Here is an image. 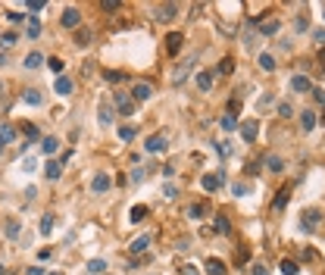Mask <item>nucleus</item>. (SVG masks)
<instances>
[{
    "instance_id": "obj_1",
    "label": "nucleus",
    "mask_w": 325,
    "mask_h": 275,
    "mask_svg": "<svg viewBox=\"0 0 325 275\" xmlns=\"http://www.w3.org/2000/svg\"><path fill=\"white\" fill-rule=\"evenodd\" d=\"M60 25L69 28V31H78V25H81V13H78V7H66V10L60 13Z\"/></svg>"
},
{
    "instance_id": "obj_2",
    "label": "nucleus",
    "mask_w": 325,
    "mask_h": 275,
    "mask_svg": "<svg viewBox=\"0 0 325 275\" xmlns=\"http://www.w3.org/2000/svg\"><path fill=\"white\" fill-rule=\"evenodd\" d=\"M153 16H156V22H175L178 19V7L175 4H159L153 10Z\"/></svg>"
},
{
    "instance_id": "obj_3",
    "label": "nucleus",
    "mask_w": 325,
    "mask_h": 275,
    "mask_svg": "<svg viewBox=\"0 0 325 275\" xmlns=\"http://www.w3.org/2000/svg\"><path fill=\"white\" fill-rule=\"evenodd\" d=\"M182 44H185V34L182 31H169L166 34V53L169 57H178L182 53Z\"/></svg>"
},
{
    "instance_id": "obj_4",
    "label": "nucleus",
    "mask_w": 325,
    "mask_h": 275,
    "mask_svg": "<svg viewBox=\"0 0 325 275\" xmlns=\"http://www.w3.org/2000/svg\"><path fill=\"white\" fill-rule=\"evenodd\" d=\"M144 150H147L150 156H159V153H166V138H162V135H150V138L144 141Z\"/></svg>"
},
{
    "instance_id": "obj_5",
    "label": "nucleus",
    "mask_w": 325,
    "mask_h": 275,
    "mask_svg": "<svg viewBox=\"0 0 325 275\" xmlns=\"http://www.w3.org/2000/svg\"><path fill=\"white\" fill-rule=\"evenodd\" d=\"M288 197H291V185H284V188L275 194V197H272V204H269V207H272L275 213H281L284 207H288Z\"/></svg>"
},
{
    "instance_id": "obj_6",
    "label": "nucleus",
    "mask_w": 325,
    "mask_h": 275,
    "mask_svg": "<svg viewBox=\"0 0 325 275\" xmlns=\"http://www.w3.org/2000/svg\"><path fill=\"white\" fill-rule=\"evenodd\" d=\"M238 129H241V138L247 141V144H254V141H257V135H260V122H241Z\"/></svg>"
},
{
    "instance_id": "obj_7",
    "label": "nucleus",
    "mask_w": 325,
    "mask_h": 275,
    "mask_svg": "<svg viewBox=\"0 0 325 275\" xmlns=\"http://www.w3.org/2000/svg\"><path fill=\"white\" fill-rule=\"evenodd\" d=\"M300 222H303V228H316V225L322 222V210H316V207H310V210H303V216H300Z\"/></svg>"
},
{
    "instance_id": "obj_8",
    "label": "nucleus",
    "mask_w": 325,
    "mask_h": 275,
    "mask_svg": "<svg viewBox=\"0 0 325 275\" xmlns=\"http://www.w3.org/2000/svg\"><path fill=\"white\" fill-rule=\"evenodd\" d=\"M194 85H197L200 91H210V88H213V72H210V69H200V72L194 75Z\"/></svg>"
},
{
    "instance_id": "obj_9",
    "label": "nucleus",
    "mask_w": 325,
    "mask_h": 275,
    "mask_svg": "<svg viewBox=\"0 0 325 275\" xmlns=\"http://www.w3.org/2000/svg\"><path fill=\"white\" fill-rule=\"evenodd\" d=\"M16 135H19V132H16V125H13V122H0V144H4V147H7V144H13V141H16Z\"/></svg>"
},
{
    "instance_id": "obj_10",
    "label": "nucleus",
    "mask_w": 325,
    "mask_h": 275,
    "mask_svg": "<svg viewBox=\"0 0 325 275\" xmlns=\"http://www.w3.org/2000/svg\"><path fill=\"white\" fill-rule=\"evenodd\" d=\"M291 91L294 94H306V91H313V82H310L306 75H294L291 78Z\"/></svg>"
},
{
    "instance_id": "obj_11",
    "label": "nucleus",
    "mask_w": 325,
    "mask_h": 275,
    "mask_svg": "<svg viewBox=\"0 0 325 275\" xmlns=\"http://www.w3.org/2000/svg\"><path fill=\"white\" fill-rule=\"evenodd\" d=\"M132 97H135V103H141V100H150V97H153V88H150L147 82H138V85L132 88Z\"/></svg>"
},
{
    "instance_id": "obj_12",
    "label": "nucleus",
    "mask_w": 325,
    "mask_h": 275,
    "mask_svg": "<svg viewBox=\"0 0 325 275\" xmlns=\"http://www.w3.org/2000/svg\"><path fill=\"white\" fill-rule=\"evenodd\" d=\"M110 185H113V181H110V175H106V172H100V175H94V178H91V191H94V194L110 191Z\"/></svg>"
},
{
    "instance_id": "obj_13",
    "label": "nucleus",
    "mask_w": 325,
    "mask_h": 275,
    "mask_svg": "<svg viewBox=\"0 0 325 275\" xmlns=\"http://www.w3.org/2000/svg\"><path fill=\"white\" fill-rule=\"evenodd\" d=\"M116 109H119L122 116H132V113H135V100H129L125 94H116Z\"/></svg>"
},
{
    "instance_id": "obj_14",
    "label": "nucleus",
    "mask_w": 325,
    "mask_h": 275,
    "mask_svg": "<svg viewBox=\"0 0 325 275\" xmlns=\"http://www.w3.org/2000/svg\"><path fill=\"white\" fill-rule=\"evenodd\" d=\"M200 188L203 191H219L222 188V175H200Z\"/></svg>"
},
{
    "instance_id": "obj_15",
    "label": "nucleus",
    "mask_w": 325,
    "mask_h": 275,
    "mask_svg": "<svg viewBox=\"0 0 325 275\" xmlns=\"http://www.w3.org/2000/svg\"><path fill=\"white\" fill-rule=\"evenodd\" d=\"M147 216H150V210H147L144 204H138V207H132V213H129V222H132V225H138V222H144Z\"/></svg>"
},
{
    "instance_id": "obj_16",
    "label": "nucleus",
    "mask_w": 325,
    "mask_h": 275,
    "mask_svg": "<svg viewBox=\"0 0 325 275\" xmlns=\"http://www.w3.org/2000/svg\"><path fill=\"white\" fill-rule=\"evenodd\" d=\"M60 150V138H53V135H47V138H41V153H57Z\"/></svg>"
},
{
    "instance_id": "obj_17",
    "label": "nucleus",
    "mask_w": 325,
    "mask_h": 275,
    "mask_svg": "<svg viewBox=\"0 0 325 275\" xmlns=\"http://www.w3.org/2000/svg\"><path fill=\"white\" fill-rule=\"evenodd\" d=\"M22 100H25V103H31V106H41V103H44V97H41V91H38V88H25V91H22Z\"/></svg>"
},
{
    "instance_id": "obj_18",
    "label": "nucleus",
    "mask_w": 325,
    "mask_h": 275,
    "mask_svg": "<svg viewBox=\"0 0 325 275\" xmlns=\"http://www.w3.org/2000/svg\"><path fill=\"white\" fill-rule=\"evenodd\" d=\"M60 175H63V166H60L57 160H50V163L44 166V178H47V181H57Z\"/></svg>"
},
{
    "instance_id": "obj_19",
    "label": "nucleus",
    "mask_w": 325,
    "mask_h": 275,
    "mask_svg": "<svg viewBox=\"0 0 325 275\" xmlns=\"http://www.w3.org/2000/svg\"><path fill=\"white\" fill-rule=\"evenodd\" d=\"M316 122H319V119H316V113H310V109H303V113H300V129H303V132H313V129H316Z\"/></svg>"
},
{
    "instance_id": "obj_20",
    "label": "nucleus",
    "mask_w": 325,
    "mask_h": 275,
    "mask_svg": "<svg viewBox=\"0 0 325 275\" xmlns=\"http://www.w3.org/2000/svg\"><path fill=\"white\" fill-rule=\"evenodd\" d=\"M266 169L278 175V172H284V160H281V156H275V153H272V156H266Z\"/></svg>"
},
{
    "instance_id": "obj_21",
    "label": "nucleus",
    "mask_w": 325,
    "mask_h": 275,
    "mask_svg": "<svg viewBox=\"0 0 325 275\" xmlns=\"http://www.w3.org/2000/svg\"><path fill=\"white\" fill-rule=\"evenodd\" d=\"M278 272H281V275H297L300 266H297V260H281V263H278Z\"/></svg>"
},
{
    "instance_id": "obj_22",
    "label": "nucleus",
    "mask_w": 325,
    "mask_h": 275,
    "mask_svg": "<svg viewBox=\"0 0 325 275\" xmlns=\"http://www.w3.org/2000/svg\"><path fill=\"white\" fill-rule=\"evenodd\" d=\"M147 244H150V234H141V238H135V241L129 244V250H132V253H144Z\"/></svg>"
},
{
    "instance_id": "obj_23",
    "label": "nucleus",
    "mask_w": 325,
    "mask_h": 275,
    "mask_svg": "<svg viewBox=\"0 0 325 275\" xmlns=\"http://www.w3.org/2000/svg\"><path fill=\"white\" fill-rule=\"evenodd\" d=\"M231 72H234V60L231 57H222L219 66H216V75H231Z\"/></svg>"
},
{
    "instance_id": "obj_24",
    "label": "nucleus",
    "mask_w": 325,
    "mask_h": 275,
    "mask_svg": "<svg viewBox=\"0 0 325 275\" xmlns=\"http://www.w3.org/2000/svg\"><path fill=\"white\" fill-rule=\"evenodd\" d=\"M213 228H216L219 234H228V231H231V219H228L225 213H219V216H216V225H213Z\"/></svg>"
},
{
    "instance_id": "obj_25",
    "label": "nucleus",
    "mask_w": 325,
    "mask_h": 275,
    "mask_svg": "<svg viewBox=\"0 0 325 275\" xmlns=\"http://www.w3.org/2000/svg\"><path fill=\"white\" fill-rule=\"evenodd\" d=\"M207 269H210V275H225L228 269H225V263L222 260H216V256H210L207 260Z\"/></svg>"
},
{
    "instance_id": "obj_26",
    "label": "nucleus",
    "mask_w": 325,
    "mask_h": 275,
    "mask_svg": "<svg viewBox=\"0 0 325 275\" xmlns=\"http://www.w3.org/2000/svg\"><path fill=\"white\" fill-rule=\"evenodd\" d=\"M219 125H222V132H238L241 122H238V116H228V113H225L222 119H219Z\"/></svg>"
},
{
    "instance_id": "obj_27",
    "label": "nucleus",
    "mask_w": 325,
    "mask_h": 275,
    "mask_svg": "<svg viewBox=\"0 0 325 275\" xmlns=\"http://www.w3.org/2000/svg\"><path fill=\"white\" fill-rule=\"evenodd\" d=\"M278 28H281L278 19H266V22L260 25V34H278Z\"/></svg>"
},
{
    "instance_id": "obj_28",
    "label": "nucleus",
    "mask_w": 325,
    "mask_h": 275,
    "mask_svg": "<svg viewBox=\"0 0 325 275\" xmlns=\"http://www.w3.org/2000/svg\"><path fill=\"white\" fill-rule=\"evenodd\" d=\"M53 88H57V94H63V97H66V94H72V82H69L66 75H60V78H57V85H53Z\"/></svg>"
},
{
    "instance_id": "obj_29",
    "label": "nucleus",
    "mask_w": 325,
    "mask_h": 275,
    "mask_svg": "<svg viewBox=\"0 0 325 275\" xmlns=\"http://www.w3.org/2000/svg\"><path fill=\"white\" fill-rule=\"evenodd\" d=\"M103 78H106V82H113V85H119V82H125V72H119V69H110V72H103Z\"/></svg>"
},
{
    "instance_id": "obj_30",
    "label": "nucleus",
    "mask_w": 325,
    "mask_h": 275,
    "mask_svg": "<svg viewBox=\"0 0 325 275\" xmlns=\"http://www.w3.org/2000/svg\"><path fill=\"white\" fill-rule=\"evenodd\" d=\"M41 63H44V57H41V53H28V57L22 60V66H25V69H38Z\"/></svg>"
},
{
    "instance_id": "obj_31",
    "label": "nucleus",
    "mask_w": 325,
    "mask_h": 275,
    "mask_svg": "<svg viewBox=\"0 0 325 275\" xmlns=\"http://www.w3.org/2000/svg\"><path fill=\"white\" fill-rule=\"evenodd\" d=\"M260 69L263 72H272L275 69V57L272 53H260Z\"/></svg>"
},
{
    "instance_id": "obj_32",
    "label": "nucleus",
    "mask_w": 325,
    "mask_h": 275,
    "mask_svg": "<svg viewBox=\"0 0 325 275\" xmlns=\"http://www.w3.org/2000/svg\"><path fill=\"white\" fill-rule=\"evenodd\" d=\"M22 135H25V141H38V138H41V132H38V125H28V122L22 125Z\"/></svg>"
},
{
    "instance_id": "obj_33",
    "label": "nucleus",
    "mask_w": 325,
    "mask_h": 275,
    "mask_svg": "<svg viewBox=\"0 0 325 275\" xmlns=\"http://www.w3.org/2000/svg\"><path fill=\"white\" fill-rule=\"evenodd\" d=\"M88 272H91V275L106 272V260H91V263H88Z\"/></svg>"
},
{
    "instance_id": "obj_34",
    "label": "nucleus",
    "mask_w": 325,
    "mask_h": 275,
    "mask_svg": "<svg viewBox=\"0 0 325 275\" xmlns=\"http://www.w3.org/2000/svg\"><path fill=\"white\" fill-rule=\"evenodd\" d=\"M119 138L132 144V141H135V129H132V125H119Z\"/></svg>"
},
{
    "instance_id": "obj_35",
    "label": "nucleus",
    "mask_w": 325,
    "mask_h": 275,
    "mask_svg": "<svg viewBox=\"0 0 325 275\" xmlns=\"http://www.w3.org/2000/svg\"><path fill=\"white\" fill-rule=\"evenodd\" d=\"M38 231H41V234H50V231H53V216H44V219H41Z\"/></svg>"
},
{
    "instance_id": "obj_36",
    "label": "nucleus",
    "mask_w": 325,
    "mask_h": 275,
    "mask_svg": "<svg viewBox=\"0 0 325 275\" xmlns=\"http://www.w3.org/2000/svg\"><path fill=\"white\" fill-rule=\"evenodd\" d=\"M19 231H22V225H19L16 219H10V222H7V238H19Z\"/></svg>"
},
{
    "instance_id": "obj_37",
    "label": "nucleus",
    "mask_w": 325,
    "mask_h": 275,
    "mask_svg": "<svg viewBox=\"0 0 325 275\" xmlns=\"http://www.w3.org/2000/svg\"><path fill=\"white\" fill-rule=\"evenodd\" d=\"M225 113H228V116H238V113H241V100H238V97H231V100L225 103Z\"/></svg>"
},
{
    "instance_id": "obj_38",
    "label": "nucleus",
    "mask_w": 325,
    "mask_h": 275,
    "mask_svg": "<svg viewBox=\"0 0 325 275\" xmlns=\"http://www.w3.org/2000/svg\"><path fill=\"white\" fill-rule=\"evenodd\" d=\"M88 41H91V31H85V28H81V31H75V44H78V47H85Z\"/></svg>"
},
{
    "instance_id": "obj_39",
    "label": "nucleus",
    "mask_w": 325,
    "mask_h": 275,
    "mask_svg": "<svg viewBox=\"0 0 325 275\" xmlns=\"http://www.w3.org/2000/svg\"><path fill=\"white\" fill-rule=\"evenodd\" d=\"M113 122V109L110 106H100V125H110Z\"/></svg>"
},
{
    "instance_id": "obj_40",
    "label": "nucleus",
    "mask_w": 325,
    "mask_h": 275,
    "mask_svg": "<svg viewBox=\"0 0 325 275\" xmlns=\"http://www.w3.org/2000/svg\"><path fill=\"white\" fill-rule=\"evenodd\" d=\"M278 116H281V119H288V116H294L291 103H278Z\"/></svg>"
},
{
    "instance_id": "obj_41",
    "label": "nucleus",
    "mask_w": 325,
    "mask_h": 275,
    "mask_svg": "<svg viewBox=\"0 0 325 275\" xmlns=\"http://www.w3.org/2000/svg\"><path fill=\"white\" fill-rule=\"evenodd\" d=\"M294 28H297V31H306V28H310V19H306V16H297V19H294Z\"/></svg>"
},
{
    "instance_id": "obj_42",
    "label": "nucleus",
    "mask_w": 325,
    "mask_h": 275,
    "mask_svg": "<svg viewBox=\"0 0 325 275\" xmlns=\"http://www.w3.org/2000/svg\"><path fill=\"white\" fill-rule=\"evenodd\" d=\"M47 66H50L53 72H63V60H60V57H50V60H47Z\"/></svg>"
},
{
    "instance_id": "obj_43",
    "label": "nucleus",
    "mask_w": 325,
    "mask_h": 275,
    "mask_svg": "<svg viewBox=\"0 0 325 275\" xmlns=\"http://www.w3.org/2000/svg\"><path fill=\"white\" fill-rule=\"evenodd\" d=\"M100 7H103L106 13H116V10H119L122 4H119V0H106V4H100Z\"/></svg>"
},
{
    "instance_id": "obj_44",
    "label": "nucleus",
    "mask_w": 325,
    "mask_h": 275,
    "mask_svg": "<svg viewBox=\"0 0 325 275\" xmlns=\"http://www.w3.org/2000/svg\"><path fill=\"white\" fill-rule=\"evenodd\" d=\"M162 194H166V197H169V200H175V197H178V191H175V185H166V188H162Z\"/></svg>"
},
{
    "instance_id": "obj_45",
    "label": "nucleus",
    "mask_w": 325,
    "mask_h": 275,
    "mask_svg": "<svg viewBox=\"0 0 325 275\" xmlns=\"http://www.w3.org/2000/svg\"><path fill=\"white\" fill-rule=\"evenodd\" d=\"M188 216H191V219H200V216H203V207H200V204H194V207L188 210Z\"/></svg>"
},
{
    "instance_id": "obj_46",
    "label": "nucleus",
    "mask_w": 325,
    "mask_h": 275,
    "mask_svg": "<svg viewBox=\"0 0 325 275\" xmlns=\"http://www.w3.org/2000/svg\"><path fill=\"white\" fill-rule=\"evenodd\" d=\"M25 7H28V10H34V13H38V10H44V0H28V4H25Z\"/></svg>"
},
{
    "instance_id": "obj_47",
    "label": "nucleus",
    "mask_w": 325,
    "mask_h": 275,
    "mask_svg": "<svg viewBox=\"0 0 325 275\" xmlns=\"http://www.w3.org/2000/svg\"><path fill=\"white\" fill-rule=\"evenodd\" d=\"M313 100H316V103H322V106H325V91H322V88H316V91H313Z\"/></svg>"
},
{
    "instance_id": "obj_48",
    "label": "nucleus",
    "mask_w": 325,
    "mask_h": 275,
    "mask_svg": "<svg viewBox=\"0 0 325 275\" xmlns=\"http://www.w3.org/2000/svg\"><path fill=\"white\" fill-rule=\"evenodd\" d=\"M313 41H316V44H319V47H322V44H325V28H322V31H316V34H313Z\"/></svg>"
},
{
    "instance_id": "obj_49",
    "label": "nucleus",
    "mask_w": 325,
    "mask_h": 275,
    "mask_svg": "<svg viewBox=\"0 0 325 275\" xmlns=\"http://www.w3.org/2000/svg\"><path fill=\"white\" fill-rule=\"evenodd\" d=\"M4 44H7V47H10V44H16V34H13V31H7V34H4Z\"/></svg>"
},
{
    "instance_id": "obj_50",
    "label": "nucleus",
    "mask_w": 325,
    "mask_h": 275,
    "mask_svg": "<svg viewBox=\"0 0 325 275\" xmlns=\"http://www.w3.org/2000/svg\"><path fill=\"white\" fill-rule=\"evenodd\" d=\"M28 275H44V269H41V266H28Z\"/></svg>"
},
{
    "instance_id": "obj_51",
    "label": "nucleus",
    "mask_w": 325,
    "mask_h": 275,
    "mask_svg": "<svg viewBox=\"0 0 325 275\" xmlns=\"http://www.w3.org/2000/svg\"><path fill=\"white\" fill-rule=\"evenodd\" d=\"M319 66H322V75H325V47L319 50Z\"/></svg>"
},
{
    "instance_id": "obj_52",
    "label": "nucleus",
    "mask_w": 325,
    "mask_h": 275,
    "mask_svg": "<svg viewBox=\"0 0 325 275\" xmlns=\"http://www.w3.org/2000/svg\"><path fill=\"white\" fill-rule=\"evenodd\" d=\"M254 275H266V266H260V263H257V266H254Z\"/></svg>"
},
{
    "instance_id": "obj_53",
    "label": "nucleus",
    "mask_w": 325,
    "mask_h": 275,
    "mask_svg": "<svg viewBox=\"0 0 325 275\" xmlns=\"http://www.w3.org/2000/svg\"><path fill=\"white\" fill-rule=\"evenodd\" d=\"M182 275H197V269H194V266H185V269H182Z\"/></svg>"
},
{
    "instance_id": "obj_54",
    "label": "nucleus",
    "mask_w": 325,
    "mask_h": 275,
    "mask_svg": "<svg viewBox=\"0 0 325 275\" xmlns=\"http://www.w3.org/2000/svg\"><path fill=\"white\" fill-rule=\"evenodd\" d=\"M7 272H10V269H7V266H0V275H7Z\"/></svg>"
},
{
    "instance_id": "obj_55",
    "label": "nucleus",
    "mask_w": 325,
    "mask_h": 275,
    "mask_svg": "<svg viewBox=\"0 0 325 275\" xmlns=\"http://www.w3.org/2000/svg\"><path fill=\"white\" fill-rule=\"evenodd\" d=\"M319 122H322V125H325V113H322V119H319Z\"/></svg>"
},
{
    "instance_id": "obj_56",
    "label": "nucleus",
    "mask_w": 325,
    "mask_h": 275,
    "mask_svg": "<svg viewBox=\"0 0 325 275\" xmlns=\"http://www.w3.org/2000/svg\"><path fill=\"white\" fill-rule=\"evenodd\" d=\"M0 156H4V144H0Z\"/></svg>"
},
{
    "instance_id": "obj_57",
    "label": "nucleus",
    "mask_w": 325,
    "mask_h": 275,
    "mask_svg": "<svg viewBox=\"0 0 325 275\" xmlns=\"http://www.w3.org/2000/svg\"><path fill=\"white\" fill-rule=\"evenodd\" d=\"M0 94H4V82H0Z\"/></svg>"
},
{
    "instance_id": "obj_58",
    "label": "nucleus",
    "mask_w": 325,
    "mask_h": 275,
    "mask_svg": "<svg viewBox=\"0 0 325 275\" xmlns=\"http://www.w3.org/2000/svg\"><path fill=\"white\" fill-rule=\"evenodd\" d=\"M50 275H63V272H50Z\"/></svg>"
},
{
    "instance_id": "obj_59",
    "label": "nucleus",
    "mask_w": 325,
    "mask_h": 275,
    "mask_svg": "<svg viewBox=\"0 0 325 275\" xmlns=\"http://www.w3.org/2000/svg\"><path fill=\"white\" fill-rule=\"evenodd\" d=\"M322 16H325V10H322Z\"/></svg>"
}]
</instances>
